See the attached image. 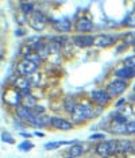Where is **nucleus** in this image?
<instances>
[{
    "label": "nucleus",
    "instance_id": "1",
    "mask_svg": "<svg viewBox=\"0 0 135 158\" xmlns=\"http://www.w3.org/2000/svg\"><path fill=\"white\" fill-rule=\"evenodd\" d=\"M93 116H95V108L89 103H85V102L80 103L77 106L76 111L72 114L73 123H76V124H83L87 120L92 119Z\"/></svg>",
    "mask_w": 135,
    "mask_h": 158
},
{
    "label": "nucleus",
    "instance_id": "2",
    "mask_svg": "<svg viewBox=\"0 0 135 158\" xmlns=\"http://www.w3.org/2000/svg\"><path fill=\"white\" fill-rule=\"evenodd\" d=\"M96 153L101 158H109L115 153H118V139L103 141L96 145Z\"/></svg>",
    "mask_w": 135,
    "mask_h": 158
},
{
    "label": "nucleus",
    "instance_id": "3",
    "mask_svg": "<svg viewBox=\"0 0 135 158\" xmlns=\"http://www.w3.org/2000/svg\"><path fill=\"white\" fill-rule=\"evenodd\" d=\"M89 100L93 102L95 104H97L99 107H104L107 104L111 103V95L107 92V89H101V88H96L89 93Z\"/></svg>",
    "mask_w": 135,
    "mask_h": 158
},
{
    "label": "nucleus",
    "instance_id": "4",
    "mask_svg": "<svg viewBox=\"0 0 135 158\" xmlns=\"http://www.w3.org/2000/svg\"><path fill=\"white\" fill-rule=\"evenodd\" d=\"M37 70H38V64H34L24 58L16 65V72L19 74V77H30L37 73Z\"/></svg>",
    "mask_w": 135,
    "mask_h": 158
},
{
    "label": "nucleus",
    "instance_id": "5",
    "mask_svg": "<svg viewBox=\"0 0 135 158\" xmlns=\"http://www.w3.org/2000/svg\"><path fill=\"white\" fill-rule=\"evenodd\" d=\"M127 87H129L127 81L120 80V78H115V80H112L107 85V92L111 95V98H118V96L126 92Z\"/></svg>",
    "mask_w": 135,
    "mask_h": 158
},
{
    "label": "nucleus",
    "instance_id": "6",
    "mask_svg": "<svg viewBox=\"0 0 135 158\" xmlns=\"http://www.w3.org/2000/svg\"><path fill=\"white\" fill-rule=\"evenodd\" d=\"M28 23H30V26L33 27L34 30L42 31V30H45V27H46L47 18H46L42 12L35 11L33 15H30V18H28Z\"/></svg>",
    "mask_w": 135,
    "mask_h": 158
},
{
    "label": "nucleus",
    "instance_id": "7",
    "mask_svg": "<svg viewBox=\"0 0 135 158\" xmlns=\"http://www.w3.org/2000/svg\"><path fill=\"white\" fill-rule=\"evenodd\" d=\"M73 39V44L79 48H91L95 45V37L93 35H87V34H76Z\"/></svg>",
    "mask_w": 135,
    "mask_h": 158
},
{
    "label": "nucleus",
    "instance_id": "8",
    "mask_svg": "<svg viewBox=\"0 0 135 158\" xmlns=\"http://www.w3.org/2000/svg\"><path fill=\"white\" fill-rule=\"evenodd\" d=\"M51 127L57 128V130H61V131H69L73 128V123L70 120L65 119V118L53 116L51 118Z\"/></svg>",
    "mask_w": 135,
    "mask_h": 158
},
{
    "label": "nucleus",
    "instance_id": "9",
    "mask_svg": "<svg viewBox=\"0 0 135 158\" xmlns=\"http://www.w3.org/2000/svg\"><path fill=\"white\" fill-rule=\"evenodd\" d=\"M115 42H116V37L109 35V34H100V35H97V37H95V46L101 48V49L109 48V46H112Z\"/></svg>",
    "mask_w": 135,
    "mask_h": 158
},
{
    "label": "nucleus",
    "instance_id": "10",
    "mask_svg": "<svg viewBox=\"0 0 135 158\" xmlns=\"http://www.w3.org/2000/svg\"><path fill=\"white\" fill-rule=\"evenodd\" d=\"M15 114H16V118H19V119L23 120V122H27V123H30V122L33 120V118L35 116L34 111L30 110V108H27V107H24V106L16 107Z\"/></svg>",
    "mask_w": 135,
    "mask_h": 158
},
{
    "label": "nucleus",
    "instance_id": "11",
    "mask_svg": "<svg viewBox=\"0 0 135 158\" xmlns=\"http://www.w3.org/2000/svg\"><path fill=\"white\" fill-rule=\"evenodd\" d=\"M115 76L116 78H120V80H131V78L135 77V69H131L129 66H120L115 70Z\"/></svg>",
    "mask_w": 135,
    "mask_h": 158
},
{
    "label": "nucleus",
    "instance_id": "12",
    "mask_svg": "<svg viewBox=\"0 0 135 158\" xmlns=\"http://www.w3.org/2000/svg\"><path fill=\"white\" fill-rule=\"evenodd\" d=\"M28 124L35 126V127H49L51 126V118H49L47 115H35L33 118V120Z\"/></svg>",
    "mask_w": 135,
    "mask_h": 158
},
{
    "label": "nucleus",
    "instance_id": "13",
    "mask_svg": "<svg viewBox=\"0 0 135 158\" xmlns=\"http://www.w3.org/2000/svg\"><path fill=\"white\" fill-rule=\"evenodd\" d=\"M93 28V22L89 18H80L76 23V30L79 33H89Z\"/></svg>",
    "mask_w": 135,
    "mask_h": 158
},
{
    "label": "nucleus",
    "instance_id": "14",
    "mask_svg": "<svg viewBox=\"0 0 135 158\" xmlns=\"http://www.w3.org/2000/svg\"><path fill=\"white\" fill-rule=\"evenodd\" d=\"M134 152V142L130 139H119L118 141V153H130Z\"/></svg>",
    "mask_w": 135,
    "mask_h": 158
},
{
    "label": "nucleus",
    "instance_id": "15",
    "mask_svg": "<svg viewBox=\"0 0 135 158\" xmlns=\"http://www.w3.org/2000/svg\"><path fill=\"white\" fill-rule=\"evenodd\" d=\"M54 27L59 33H69L72 30V22L69 19H59L54 23Z\"/></svg>",
    "mask_w": 135,
    "mask_h": 158
},
{
    "label": "nucleus",
    "instance_id": "16",
    "mask_svg": "<svg viewBox=\"0 0 135 158\" xmlns=\"http://www.w3.org/2000/svg\"><path fill=\"white\" fill-rule=\"evenodd\" d=\"M20 12H23L24 15H33L35 12V4L33 2H23L19 4Z\"/></svg>",
    "mask_w": 135,
    "mask_h": 158
},
{
    "label": "nucleus",
    "instance_id": "17",
    "mask_svg": "<svg viewBox=\"0 0 135 158\" xmlns=\"http://www.w3.org/2000/svg\"><path fill=\"white\" fill-rule=\"evenodd\" d=\"M77 106H79V103H77L76 99H73V98H68L65 102H63V110H65L66 112H69L70 115L76 111Z\"/></svg>",
    "mask_w": 135,
    "mask_h": 158
},
{
    "label": "nucleus",
    "instance_id": "18",
    "mask_svg": "<svg viewBox=\"0 0 135 158\" xmlns=\"http://www.w3.org/2000/svg\"><path fill=\"white\" fill-rule=\"evenodd\" d=\"M109 131L118 135H127V123H112Z\"/></svg>",
    "mask_w": 135,
    "mask_h": 158
},
{
    "label": "nucleus",
    "instance_id": "19",
    "mask_svg": "<svg viewBox=\"0 0 135 158\" xmlns=\"http://www.w3.org/2000/svg\"><path fill=\"white\" fill-rule=\"evenodd\" d=\"M84 152H85L84 146L81 145V143H77V145H73L72 147H70V150H69V156H70V157H73V158H77V157L83 156Z\"/></svg>",
    "mask_w": 135,
    "mask_h": 158
},
{
    "label": "nucleus",
    "instance_id": "20",
    "mask_svg": "<svg viewBox=\"0 0 135 158\" xmlns=\"http://www.w3.org/2000/svg\"><path fill=\"white\" fill-rule=\"evenodd\" d=\"M22 106L27 107V108H30V110H34L35 107L38 106L37 98H34V96H31V95L26 96V98H23V104H22Z\"/></svg>",
    "mask_w": 135,
    "mask_h": 158
},
{
    "label": "nucleus",
    "instance_id": "21",
    "mask_svg": "<svg viewBox=\"0 0 135 158\" xmlns=\"http://www.w3.org/2000/svg\"><path fill=\"white\" fill-rule=\"evenodd\" d=\"M24 60H27V61H31V62H34V64H39L42 58H41V56L38 54V53H34V52H24Z\"/></svg>",
    "mask_w": 135,
    "mask_h": 158
},
{
    "label": "nucleus",
    "instance_id": "22",
    "mask_svg": "<svg viewBox=\"0 0 135 158\" xmlns=\"http://www.w3.org/2000/svg\"><path fill=\"white\" fill-rule=\"evenodd\" d=\"M124 45L126 46H134L135 45V31L124 34Z\"/></svg>",
    "mask_w": 135,
    "mask_h": 158
},
{
    "label": "nucleus",
    "instance_id": "23",
    "mask_svg": "<svg viewBox=\"0 0 135 158\" xmlns=\"http://www.w3.org/2000/svg\"><path fill=\"white\" fill-rule=\"evenodd\" d=\"M111 118H112V123H127L126 116L119 112H113L111 115Z\"/></svg>",
    "mask_w": 135,
    "mask_h": 158
},
{
    "label": "nucleus",
    "instance_id": "24",
    "mask_svg": "<svg viewBox=\"0 0 135 158\" xmlns=\"http://www.w3.org/2000/svg\"><path fill=\"white\" fill-rule=\"evenodd\" d=\"M2 141L3 142H6V143H15V139H14V136L10 134V132H7V131H3L2 132Z\"/></svg>",
    "mask_w": 135,
    "mask_h": 158
},
{
    "label": "nucleus",
    "instance_id": "25",
    "mask_svg": "<svg viewBox=\"0 0 135 158\" xmlns=\"http://www.w3.org/2000/svg\"><path fill=\"white\" fill-rule=\"evenodd\" d=\"M124 66H129L131 69H135V56H130V57H126L123 61Z\"/></svg>",
    "mask_w": 135,
    "mask_h": 158
},
{
    "label": "nucleus",
    "instance_id": "26",
    "mask_svg": "<svg viewBox=\"0 0 135 158\" xmlns=\"http://www.w3.org/2000/svg\"><path fill=\"white\" fill-rule=\"evenodd\" d=\"M15 18H16V22H18V24H24L26 22H28L27 15H24V14H23V12H20V11L16 14Z\"/></svg>",
    "mask_w": 135,
    "mask_h": 158
},
{
    "label": "nucleus",
    "instance_id": "27",
    "mask_svg": "<svg viewBox=\"0 0 135 158\" xmlns=\"http://www.w3.org/2000/svg\"><path fill=\"white\" fill-rule=\"evenodd\" d=\"M33 147H34V145L31 142H28V141H24V142H22L19 145V149L22 150V152H28V150L33 149Z\"/></svg>",
    "mask_w": 135,
    "mask_h": 158
},
{
    "label": "nucleus",
    "instance_id": "28",
    "mask_svg": "<svg viewBox=\"0 0 135 158\" xmlns=\"http://www.w3.org/2000/svg\"><path fill=\"white\" fill-rule=\"evenodd\" d=\"M127 135H135V122H127Z\"/></svg>",
    "mask_w": 135,
    "mask_h": 158
},
{
    "label": "nucleus",
    "instance_id": "29",
    "mask_svg": "<svg viewBox=\"0 0 135 158\" xmlns=\"http://www.w3.org/2000/svg\"><path fill=\"white\" fill-rule=\"evenodd\" d=\"M62 146V142H49L45 145V149L47 150H51V149H57V147Z\"/></svg>",
    "mask_w": 135,
    "mask_h": 158
},
{
    "label": "nucleus",
    "instance_id": "30",
    "mask_svg": "<svg viewBox=\"0 0 135 158\" xmlns=\"http://www.w3.org/2000/svg\"><path fill=\"white\" fill-rule=\"evenodd\" d=\"M91 141H96V139H100V141H104L105 139V135L104 134H100V132H97V134H93L89 136Z\"/></svg>",
    "mask_w": 135,
    "mask_h": 158
},
{
    "label": "nucleus",
    "instance_id": "31",
    "mask_svg": "<svg viewBox=\"0 0 135 158\" xmlns=\"http://www.w3.org/2000/svg\"><path fill=\"white\" fill-rule=\"evenodd\" d=\"M33 111H34L35 115H43L45 114V108H43V107H41V106H37Z\"/></svg>",
    "mask_w": 135,
    "mask_h": 158
},
{
    "label": "nucleus",
    "instance_id": "32",
    "mask_svg": "<svg viewBox=\"0 0 135 158\" xmlns=\"http://www.w3.org/2000/svg\"><path fill=\"white\" fill-rule=\"evenodd\" d=\"M24 34H26V31H24L23 28H18V30L15 31V35H16V37H22V35H24Z\"/></svg>",
    "mask_w": 135,
    "mask_h": 158
},
{
    "label": "nucleus",
    "instance_id": "33",
    "mask_svg": "<svg viewBox=\"0 0 135 158\" xmlns=\"http://www.w3.org/2000/svg\"><path fill=\"white\" fill-rule=\"evenodd\" d=\"M124 102H126V100H124V99H120V100H118V102L115 103V107H120V106H123Z\"/></svg>",
    "mask_w": 135,
    "mask_h": 158
},
{
    "label": "nucleus",
    "instance_id": "34",
    "mask_svg": "<svg viewBox=\"0 0 135 158\" xmlns=\"http://www.w3.org/2000/svg\"><path fill=\"white\" fill-rule=\"evenodd\" d=\"M20 135H22V136H24V138H31V136H33V135H31V134H28V132H20Z\"/></svg>",
    "mask_w": 135,
    "mask_h": 158
},
{
    "label": "nucleus",
    "instance_id": "35",
    "mask_svg": "<svg viewBox=\"0 0 135 158\" xmlns=\"http://www.w3.org/2000/svg\"><path fill=\"white\" fill-rule=\"evenodd\" d=\"M130 100H131V102H135V93H134L133 96H131V99H130Z\"/></svg>",
    "mask_w": 135,
    "mask_h": 158
},
{
    "label": "nucleus",
    "instance_id": "36",
    "mask_svg": "<svg viewBox=\"0 0 135 158\" xmlns=\"http://www.w3.org/2000/svg\"><path fill=\"white\" fill-rule=\"evenodd\" d=\"M35 135H38V136H43V134H42V132H35Z\"/></svg>",
    "mask_w": 135,
    "mask_h": 158
},
{
    "label": "nucleus",
    "instance_id": "37",
    "mask_svg": "<svg viewBox=\"0 0 135 158\" xmlns=\"http://www.w3.org/2000/svg\"><path fill=\"white\" fill-rule=\"evenodd\" d=\"M133 91H134V93H135V82H134V85H133Z\"/></svg>",
    "mask_w": 135,
    "mask_h": 158
},
{
    "label": "nucleus",
    "instance_id": "38",
    "mask_svg": "<svg viewBox=\"0 0 135 158\" xmlns=\"http://www.w3.org/2000/svg\"><path fill=\"white\" fill-rule=\"evenodd\" d=\"M65 158H73V157H70V156H68V157H65Z\"/></svg>",
    "mask_w": 135,
    "mask_h": 158
},
{
    "label": "nucleus",
    "instance_id": "39",
    "mask_svg": "<svg viewBox=\"0 0 135 158\" xmlns=\"http://www.w3.org/2000/svg\"><path fill=\"white\" fill-rule=\"evenodd\" d=\"M134 11H135V4H134Z\"/></svg>",
    "mask_w": 135,
    "mask_h": 158
},
{
    "label": "nucleus",
    "instance_id": "40",
    "mask_svg": "<svg viewBox=\"0 0 135 158\" xmlns=\"http://www.w3.org/2000/svg\"><path fill=\"white\" fill-rule=\"evenodd\" d=\"M134 52H135V46H134Z\"/></svg>",
    "mask_w": 135,
    "mask_h": 158
}]
</instances>
